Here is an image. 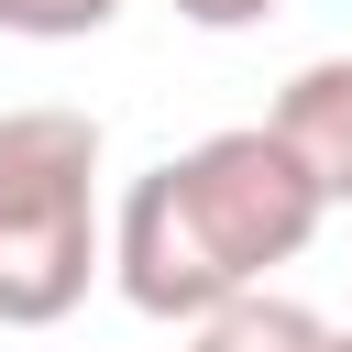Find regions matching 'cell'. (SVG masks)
<instances>
[{
  "instance_id": "1",
  "label": "cell",
  "mask_w": 352,
  "mask_h": 352,
  "mask_svg": "<svg viewBox=\"0 0 352 352\" xmlns=\"http://www.w3.org/2000/svg\"><path fill=\"white\" fill-rule=\"evenodd\" d=\"M319 220H330L319 176L275 143V121H242V132H209L121 187L110 275L143 319H209L220 297L297 264L319 242Z\"/></svg>"
},
{
  "instance_id": "2",
  "label": "cell",
  "mask_w": 352,
  "mask_h": 352,
  "mask_svg": "<svg viewBox=\"0 0 352 352\" xmlns=\"http://www.w3.org/2000/svg\"><path fill=\"white\" fill-rule=\"evenodd\" d=\"M99 264V121L55 99L0 110V330H55Z\"/></svg>"
},
{
  "instance_id": "3",
  "label": "cell",
  "mask_w": 352,
  "mask_h": 352,
  "mask_svg": "<svg viewBox=\"0 0 352 352\" xmlns=\"http://www.w3.org/2000/svg\"><path fill=\"white\" fill-rule=\"evenodd\" d=\"M264 121H275V143L319 176V198H330V209H352V55L297 66V77H286V99H275Z\"/></svg>"
},
{
  "instance_id": "4",
  "label": "cell",
  "mask_w": 352,
  "mask_h": 352,
  "mask_svg": "<svg viewBox=\"0 0 352 352\" xmlns=\"http://www.w3.org/2000/svg\"><path fill=\"white\" fill-rule=\"evenodd\" d=\"M187 352H330V330H319L297 297L242 286V297H220L209 319H187Z\"/></svg>"
},
{
  "instance_id": "5",
  "label": "cell",
  "mask_w": 352,
  "mask_h": 352,
  "mask_svg": "<svg viewBox=\"0 0 352 352\" xmlns=\"http://www.w3.org/2000/svg\"><path fill=\"white\" fill-rule=\"evenodd\" d=\"M110 22H121V0H0V33H22V44H88Z\"/></svg>"
},
{
  "instance_id": "6",
  "label": "cell",
  "mask_w": 352,
  "mask_h": 352,
  "mask_svg": "<svg viewBox=\"0 0 352 352\" xmlns=\"http://www.w3.org/2000/svg\"><path fill=\"white\" fill-rule=\"evenodd\" d=\"M286 0H176V22H198V33H253V22H275Z\"/></svg>"
},
{
  "instance_id": "7",
  "label": "cell",
  "mask_w": 352,
  "mask_h": 352,
  "mask_svg": "<svg viewBox=\"0 0 352 352\" xmlns=\"http://www.w3.org/2000/svg\"><path fill=\"white\" fill-rule=\"evenodd\" d=\"M330 352H352V330H330Z\"/></svg>"
}]
</instances>
